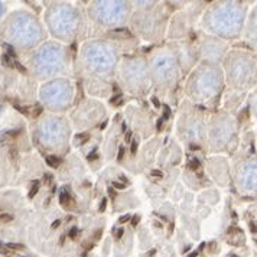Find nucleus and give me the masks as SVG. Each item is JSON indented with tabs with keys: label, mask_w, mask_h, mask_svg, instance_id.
Wrapping results in <instances>:
<instances>
[{
	"label": "nucleus",
	"mask_w": 257,
	"mask_h": 257,
	"mask_svg": "<svg viewBox=\"0 0 257 257\" xmlns=\"http://www.w3.org/2000/svg\"><path fill=\"white\" fill-rule=\"evenodd\" d=\"M241 24H243V12H241L240 6H237V5H227L217 13L215 25H217L218 31L234 35L240 29Z\"/></svg>",
	"instance_id": "1"
},
{
	"label": "nucleus",
	"mask_w": 257,
	"mask_h": 257,
	"mask_svg": "<svg viewBox=\"0 0 257 257\" xmlns=\"http://www.w3.org/2000/svg\"><path fill=\"white\" fill-rule=\"evenodd\" d=\"M243 182L248 189H257V164L245 166L243 171Z\"/></svg>",
	"instance_id": "2"
},
{
	"label": "nucleus",
	"mask_w": 257,
	"mask_h": 257,
	"mask_svg": "<svg viewBox=\"0 0 257 257\" xmlns=\"http://www.w3.org/2000/svg\"><path fill=\"white\" fill-rule=\"evenodd\" d=\"M235 72L238 74L237 75V78L240 80V81H248L250 80V74H251V67H250V64H248V61L245 58H243L240 61V64H238V67H237V70Z\"/></svg>",
	"instance_id": "3"
},
{
	"label": "nucleus",
	"mask_w": 257,
	"mask_h": 257,
	"mask_svg": "<svg viewBox=\"0 0 257 257\" xmlns=\"http://www.w3.org/2000/svg\"><path fill=\"white\" fill-rule=\"evenodd\" d=\"M47 165L49 168H58L59 164H61V159H59L58 156H55V155H51V156H47Z\"/></svg>",
	"instance_id": "4"
},
{
	"label": "nucleus",
	"mask_w": 257,
	"mask_h": 257,
	"mask_svg": "<svg viewBox=\"0 0 257 257\" xmlns=\"http://www.w3.org/2000/svg\"><path fill=\"white\" fill-rule=\"evenodd\" d=\"M59 202H61L64 207H67V202H71L70 194H68V191H67L65 188L59 192Z\"/></svg>",
	"instance_id": "5"
},
{
	"label": "nucleus",
	"mask_w": 257,
	"mask_h": 257,
	"mask_svg": "<svg viewBox=\"0 0 257 257\" xmlns=\"http://www.w3.org/2000/svg\"><path fill=\"white\" fill-rule=\"evenodd\" d=\"M38 191H39V182L36 181V182H34V185H32V188H31V191H29V198H34L36 194H38Z\"/></svg>",
	"instance_id": "6"
},
{
	"label": "nucleus",
	"mask_w": 257,
	"mask_h": 257,
	"mask_svg": "<svg viewBox=\"0 0 257 257\" xmlns=\"http://www.w3.org/2000/svg\"><path fill=\"white\" fill-rule=\"evenodd\" d=\"M2 62H3L6 67H12L13 59H12V57H9L8 54H3V57H2Z\"/></svg>",
	"instance_id": "7"
},
{
	"label": "nucleus",
	"mask_w": 257,
	"mask_h": 257,
	"mask_svg": "<svg viewBox=\"0 0 257 257\" xmlns=\"http://www.w3.org/2000/svg\"><path fill=\"white\" fill-rule=\"evenodd\" d=\"M151 176H152V178H156V179H162L165 176V174L162 171H159V169H152V171H151Z\"/></svg>",
	"instance_id": "8"
},
{
	"label": "nucleus",
	"mask_w": 257,
	"mask_h": 257,
	"mask_svg": "<svg viewBox=\"0 0 257 257\" xmlns=\"http://www.w3.org/2000/svg\"><path fill=\"white\" fill-rule=\"evenodd\" d=\"M110 103L113 105H120L123 103V97H121V94H118V95H114L111 100H110Z\"/></svg>",
	"instance_id": "9"
},
{
	"label": "nucleus",
	"mask_w": 257,
	"mask_h": 257,
	"mask_svg": "<svg viewBox=\"0 0 257 257\" xmlns=\"http://www.w3.org/2000/svg\"><path fill=\"white\" fill-rule=\"evenodd\" d=\"M188 166H189V169H191V171H198V168L201 166V164H199L198 159H192Z\"/></svg>",
	"instance_id": "10"
},
{
	"label": "nucleus",
	"mask_w": 257,
	"mask_h": 257,
	"mask_svg": "<svg viewBox=\"0 0 257 257\" xmlns=\"http://www.w3.org/2000/svg\"><path fill=\"white\" fill-rule=\"evenodd\" d=\"M111 187L114 188V189H118V191H123V189H126V188H127V185H124L123 182H118V181H113Z\"/></svg>",
	"instance_id": "11"
},
{
	"label": "nucleus",
	"mask_w": 257,
	"mask_h": 257,
	"mask_svg": "<svg viewBox=\"0 0 257 257\" xmlns=\"http://www.w3.org/2000/svg\"><path fill=\"white\" fill-rule=\"evenodd\" d=\"M90 139V135L88 133H82V135H77V141H81V145L87 143Z\"/></svg>",
	"instance_id": "12"
},
{
	"label": "nucleus",
	"mask_w": 257,
	"mask_h": 257,
	"mask_svg": "<svg viewBox=\"0 0 257 257\" xmlns=\"http://www.w3.org/2000/svg\"><path fill=\"white\" fill-rule=\"evenodd\" d=\"M138 146H139L138 142L132 141V143H130V153H132V155H136V152H138Z\"/></svg>",
	"instance_id": "13"
},
{
	"label": "nucleus",
	"mask_w": 257,
	"mask_h": 257,
	"mask_svg": "<svg viewBox=\"0 0 257 257\" xmlns=\"http://www.w3.org/2000/svg\"><path fill=\"white\" fill-rule=\"evenodd\" d=\"M0 220L3 222H9L13 220L12 214H0Z\"/></svg>",
	"instance_id": "14"
},
{
	"label": "nucleus",
	"mask_w": 257,
	"mask_h": 257,
	"mask_svg": "<svg viewBox=\"0 0 257 257\" xmlns=\"http://www.w3.org/2000/svg\"><path fill=\"white\" fill-rule=\"evenodd\" d=\"M107 202H108V199L107 198L101 199V202H100V207H98V211H100V212H104V211L107 210Z\"/></svg>",
	"instance_id": "15"
},
{
	"label": "nucleus",
	"mask_w": 257,
	"mask_h": 257,
	"mask_svg": "<svg viewBox=\"0 0 257 257\" xmlns=\"http://www.w3.org/2000/svg\"><path fill=\"white\" fill-rule=\"evenodd\" d=\"M123 158H124V146H120L118 153H117V161L120 162V161H123Z\"/></svg>",
	"instance_id": "16"
},
{
	"label": "nucleus",
	"mask_w": 257,
	"mask_h": 257,
	"mask_svg": "<svg viewBox=\"0 0 257 257\" xmlns=\"http://www.w3.org/2000/svg\"><path fill=\"white\" fill-rule=\"evenodd\" d=\"M139 221H141V215H139V214H135V215L132 217V225H133V227H138Z\"/></svg>",
	"instance_id": "17"
},
{
	"label": "nucleus",
	"mask_w": 257,
	"mask_h": 257,
	"mask_svg": "<svg viewBox=\"0 0 257 257\" xmlns=\"http://www.w3.org/2000/svg\"><path fill=\"white\" fill-rule=\"evenodd\" d=\"M130 220H132V214H124V215H121V217H120V220H118V221L123 224V222H127L130 221Z\"/></svg>",
	"instance_id": "18"
},
{
	"label": "nucleus",
	"mask_w": 257,
	"mask_h": 257,
	"mask_svg": "<svg viewBox=\"0 0 257 257\" xmlns=\"http://www.w3.org/2000/svg\"><path fill=\"white\" fill-rule=\"evenodd\" d=\"M164 108H165V114L162 118H164V120H168L169 116H171V108H169V105H166V104L164 105Z\"/></svg>",
	"instance_id": "19"
},
{
	"label": "nucleus",
	"mask_w": 257,
	"mask_h": 257,
	"mask_svg": "<svg viewBox=\"0 0 257 257\" xmlns=\"http://www.w3.org/2000/svg\"><path fill=\"white\" fill-rule=\"evenodd\" d=\"M251 41L256 44V47H257V24L256 26H254V29H253V32H251Z\"/></svg>",
	"instance_id": "20"
},
{
	"label": "nucleus",
	"mask_w": 257,
	"mask_h": 257,
	"mask_svg": "<svg viewBox=\"0 0 257 257\" xmlns=\"http://www.w3.org/2000/svg\"><path fill=\"white\" fill-rule=\"evenodd\" d=\"M164 121L165 120L162 118V117L158 120V123H156V130H158V132H161V130H162V124H164Z\"/></svg>",
	"instance_id": "21"
},
{
	"label": "nucleus",
	"mask_w": 257,
	"mask_h": 257,
	"mask_svg": "<svg viewBox=\"0 0 257 257\" xmlns=\"http://www.w3.org/2000/svg\"><path fill=\"white\" fill-rule=\"evenodd\" d=\"M108 195H110V198L111 199H116V191H114V188L113 187L108 188Z\"/></svg>",
	"instance_id": "22"
},
{
	"label": "nucleus",
	"mask_w": 257,
	"mask_h": 257,
	"mask_svg": "<svg viewBox=\"0 0 257 257\" xmlns=\"http://www.w3.org/2000/svg\"><path fill=\"white\" fill-rule=\"evenodd\" d=\"M77 233H78L77 227H72V228H71V231H70L71 238H77Z\"/></svg>",
	"instance_id": "23"
},
{
	"label": "nucleus",
	"mask_w": 257,
	"mask_h": 257,
	"mask_svg": "<svg viewBox=\"0 0 257 257\" xmlns=\"http://www.w3.org/2000/svg\"><path fill=\"white\" fill-rule=\"evenodd\" d=\"M15 67L21 71V72H26V68H25V67H22V65H21V62H18V61H15Z\"/></svg>",
	"instance_id": "24"
},
{
	"label": "nucleus",
	"mask_w": 257,
	"mask_h": 257,
	"mask_svg": "<svg viewBox=\"0 0 257 257\" xmlns=\"http://www.w3.org/2000/svg\"><path fill=\"white\" fill-rule=\"evenodd\" d=\"M152 103H153V105L156 107V108H159V107H161V103H159L158 97H155V95H153V97H152Z\"/></svg>",
	"instance_id": "25"
},
{
	"label": "nucleus",
	"mask_w": 257,
	"mask_h": 257,
	"mask_svg": "<svg viewBox=\"0 0 257 257\" xmlns=\"http://www.w3.org/2000/svg\"><path fill=\"white\" fill-rule=\"evenodd\" d=\"M97 158H98V156H97V152L94 151V152H91V153H90V155H88V158H87V159H88V161L91 162V161H94V159H97Z\"/></svg>",
	"instance_id": "26"
},
{
	"label": "nucleus",
	"mask_w": 257,
	"mask_h": 257,
	"mask_svg": "<svg viewBox=\"0 0 257 257\" xmlns=\"http://www.w3.org/2000/svg\"><path fill=\"white\" fill-rule=\"evenodd\" d=\"M123 233H124V231H123V228H118V230H117V233H116L117 240H120V238L123 237Z\"/></svg>",
	"instance_id": "27"
},
{
	"label": "nucleus",
	"mask_w": 257,
	"mask_h": 257,
	"mask_svg": "<svg viewBox=\"0 0 257 257\" xmlns=\"http://www.w3.org/2000/svg\"><path fill=\"white\" fill-rule=\"evenodd\" d=\"M132 136H133V135H132V132H130V130L126 132V142H127V143H132Z\"/></svg>",
	"instance_id": "28"
},
{
	"label": "nucleus",
	"mask_w": 257,
	"mask_h": 257,
	"mask_svg": "<svg viewBox=\"0 0 257 257\" xmlns=\"http://www.w3.org/2000/svg\"><path fill=\"white\" fill-rule=\"evenodd\" d=\"M8 247H12L15 250H21V248H24V245L22 244H8Z\"/></svg>",
	"instance_id": "29"
},
{
	"label": "nucleus",
	"mask_w": 257,
	"mask_h": 257,
	"mask_svg": "<svg viewBox=\"0 0 257 257\" xmlns=\"http://www.w3.org/2000/svg\"><path fill=\"white\" fill-rule=\"evenodd\" d=\"M114 34H127V31L121 28V29H116V31H114Z\"/></svg>",
	"instance_id": "30"
},
{
	"label": "nucleus",
	"mask_w": 257,
	"mask_h": 257,
	"mask_svg": "<svg viewBox=\"0 0 257 257\" xmlns=\"http://www.w3.org/2000/svg\"><path fill=\"white\" fill-rule=\"evenodd\" d=\"M59 224H61V221H58V220H57V221H54L52 222V228H58Z\"/></svg>",
	"instance_id": "31"
},
{
	"label": "nucleus",
	"mask_w": 257,
	"mask_h": 257,
	"mask_svg": "<svg viewBox=\"0 0 257 257\" xmlns=\"http://www.w3.org/2000/svg\"><path fill=\"white\" fill-rule=\"evenodd\" d=\"M120 179H121V182H123L124 185H127V179H126V176L121 175V176H120Z\"/></svg>",
	"instance_id": "32"
},
{
	"label": "nucleus",
	"mask_w": 257,
	"mask_h": 257,
	"mask_svg": "<svg viewBox=\"0 0 257 257\" xmlns=\"http://www.w3.org/2000/svg\"><path fill=\"white\" fill-rule=\"evenodd\" d=\"M191 149L195 151V149H199V146H197V145H191Z\"/></svg>",
	"instance_id": "33"
},
{
	"label": "nucleus",
	"mask_w": 257,
	"mask_h": 257,
	"mask_svg": "<svg viewBox=\"0 0 257 257\" xmlns=\"http://www.w3.org/2000/svg\"><path fill=\"white\" fill-rule=\"evenodd\" d=\"M105 126H107V120H105V123H103V124H101V128H105Z\"/></svg>",
	"instance_id": "34"
}]
</instances>
